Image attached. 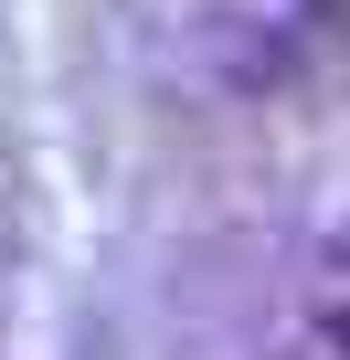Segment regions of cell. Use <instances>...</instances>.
I'll return each instance as SVG.
<instances>
[{"label": "cell", "mask_w": 350, "mask_h": 360, "mask_svg": "<svg viewBox=\"0 0 350 360\" xmlns=\"http://www.w3.org/2000/svg\"><path fill=\"white\" fill-rule=\"evenodd\" d=\"M265 360H350V233H329L287 276L276 328H265Z\"/></svg>", "instance_id": "obj_1"}]
</instances>
